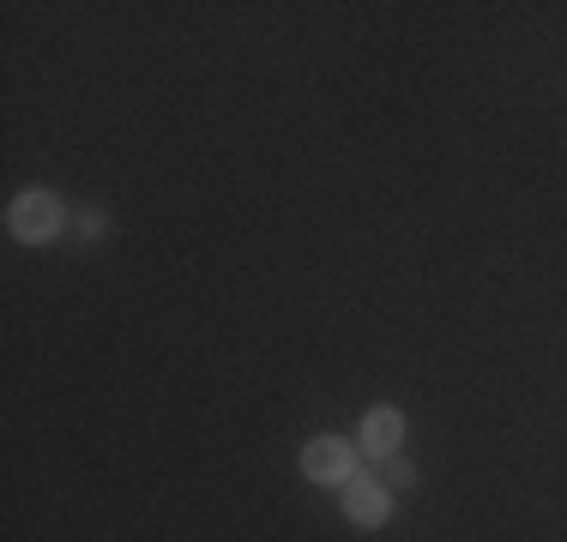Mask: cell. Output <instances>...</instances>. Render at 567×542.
<instances>
[{
  "instance_id": "1",
  "label": "cell",
  "mask_w": 567,
  "mask_h": 542,
  "mask_svg": "<svg viewBox=\"0 0 567 542\" xmlns=\"http://www.w3.org/2000/svg\"><path fill=\"white\" fill-rule=\"evenodd\" d=\"M7 236L24 241V248H49L61 236V194L55 187H24L7 206Z\"/></svg>"
},
{
  "instance_id": "2",
  "label": "cell",
  "mask_w": 567,
  "mask_h": 542,
  "mask_svg": "<svg viewBox=\"0 0 567 542\" xmlns=\"http://www.w3.org/2000/svg\"><path fill=\"white\" fill-rule=\"evenodd\" d=\"M357 458H362L357 440H344V434H315V440L302 446V477L315 488H344L357 477Z\"/></svg>"
},
{
  "instance_id": "3",
  "label": "cell",
  "mask_w": 567,
  "mask_h": 542,
  "mask_svg": "<svg viewBox=\"0 0 567 542\" xmlns=\"http://www.w3.org/2000/svg\"><path fill=\"white\" fill-rule=\"evenodd\" d=\"M339 500H344V519L357 524V531H381V524L393 519V488H386L381 477H362V470L344 482Z\"/></svg>"
},
{
  "instance_id": "4",
  "label": "cell",
  "mask_w": 567,
  "mask_h": 542,
  "mask_svg": "<svg viewBox=\"0 0 567 542\" xmlns=\"http://www.w3.org/2000/svg\"><path fill=\"white\" fill-rule=\"evenodd\" d=\"M357 446L374 458V465H386V458L404 446V410H393V404L369 410V416H362V428H357Z\"/></svg>"
},
{
  "instance_id": "5",
  "label": "cell",
  "mask_w": 567,
  "mask_h": 542,
  "mask_svg": "<svg viewBox=\"0 0 567 542\" xmlns=\"http://www.w3.org/2000/svg\"><path fill=\"white\" fill-rule=\"evenodd\" d=\"M381 482H386V488H411V482H416V465L393 452V458H386V477H381Z\"/></svg>"
}]
</instances>
